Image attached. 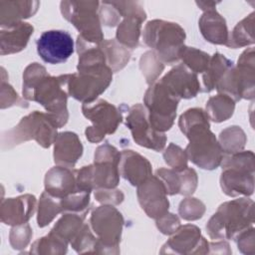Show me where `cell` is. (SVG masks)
<instances>
[{
	"mask_svg": "<svg viewBox=\"0 0 255 255\" xmlns=\"http://www.w3.org/2000/svg\"><path fill=\"white\" fill-rule=\"evenodd\" d=\"M67 75L50 76L38 63L29 65L23 74V96L41 104L53 118L58 128L68 122Z\"/></svg>",
	"mask_w": 255,
	"mask_h": 255,
	"instance_id": "cell-1",
	"label": "cell"
},
{
	"mask_svg": "<svg viewBox=\"0 0 255 255\" xmlns=\"http://www.w3.org/2000/svg\"><path fill=\"white\" fill-rule=\"evenodd\" d=\"M178 126L189 139L185 153L194 164L203 169L216 168L223 158V151L209 129V117L202 109L186 111L179 118Z\"/></svg>",
	"mask_w": 255,
	"mask_h": 255,
	"instance_id": "cell-2",
	"label": "cell"
},
{
	"mask_svg": "<svg viewBox=\"0 0 255 255\" xmlns=\"http://www.w3.org/2000/svg\"><path fill=\"white\" fill-rule=\"evenodd\" d=\"M253 201L239 198L221 204L206 225L208 234L213 239L235 238L254 222Z\"/></svg>",
	"mask_w": 255,
	"mask_h": 255,
	"instance_id": "cell-3",
	"label": "cell"
},
{
	"mask_svg": "<svg viewBox=\"0 0 255 255\" xmlns=\"http://www.w3.org/2000/svg\"><path fill=\"white\" fill-rule=\"evenodd\" d=\"M121 152L114 146L106 143L97 148L95 162L76 170L78 186L83 190L115 188L119 184V163Z\"/></svg>",
	"mask_w": 255,
	"mask_h": 255,
	"instance_id": "cell-4",
	"label": "cell"
},
{
	"mask_svg": "<svg viewBox=\"0 0 255 255\" xmlns=\"http://www.w3.org/2000/svg\"><path fill=\"white\" fill-rule=\"evenodd\" d=\"M142 38L161 62L171 65L179 60L178 53L184 46L185 33L176 23L152 20L145 25Z\"/></svg>",
	"mask_w": 255,
	"mask_h": 255,
	"instance_id": "cell-5",
	"label": "cell"
},
{
	"mask_svg": "<svg viewBox=\"0 0 255 255\" xmlns=\"http://www.w3.org/2000/svg\"><path fill=\"white\" fill-rule=\"evenodd\" d=\"M67 91L84 104L92 103L110 85L113 71L103 63L78 66V73L67 75Z\"/></svg>",
	"mask_w": 255,
	"mask_h": 255,
	"instance_id": "cell-6",
	"label": "cell"
},
{
	"mask_svg": "<svg viewBox=\"0 0 255 255\" xmlns=\"http://www.w3.org/2000/svg\"><path fill=\"white\" fill-rule=\"evenodd\" d=\"M254 49L245 50L238 59L237 67H231L217 83L219 94L230 97L234 102L254 98Z\"/></svg>",
	"mask_w": 255,
	"mask_h": 255,
	"instance_id": "cell-7",
	"label": "cell"
},
{
	"mask_svg": "<svg viewBox=\"0 0 255 255\" xmlns=\"http://www.w3.org/2000/svg\"><path fill=\"white\" fill-rule=\"evenodd\" d=\"M58 126L49 114L34 113L23 118L19 125L3 136V146L11 147L21 141L35 139L43 147H49L55 142Z\"/></svg>",
	"mask_w": 255,
	"mask_h": 255,
	"instance_id": "cell-8",
	"label": "cell"
},
{
	"mask_svg": "<svg viewBox=\"0 0 255 255\" xmlns=\"http://www.w3.org/2000/svg\"><path fill=\"white\" fill-rule=\"evenodd\" d=\"M98 1H63L61 11L63 16L81 32L79 35L91 45H100L104 41L101 23L97 10Z\"/></svg>",
	"mask_w": 255,
	"mask_h": 255,
	"instance_id": "cell-9",
	"label": "cell"
},
{
	"mask_svg": "<svg viewBox=\"0 0 255 255\" xmlns=\"http://www.w3.org/2000/svg\"><path fill=\"white\" fill-rule=\"evenodd\" d=\"M179 101L160 81L151 84L145 93L144 104L148 121L154 129L163 132L171 128Z\"/></svg>",
	"mask_w": 255,
	"mask_h": 255,
	"instance_id": "cell-10",
	"label": "cell"
},
{
	"mask_svg": "<svg viewBox=\"0 0 255 255\" xmlns=\"http://www.w3.org/2000/svg\"><path fill=\"white\" fill-rule=\"evenodd\" d=\"M82 111L84 116L93 123V126L86 129V137L91 142H99L106 134L115 132L122 122V115L117 108L104 100L83 104Z\"/></svg>",
	"mask_w": 255,
	"mask_h": 255,
	"instance_id": "cell-11",
	"label": "cell"
},
{
	"mask_svg": "<svg viewBox=\"0 0 255 255\" xmlns=\"http://www.w3.org/2000/svg\"><path fill=\"white\" fill-rule=\"evenodd\" d=\"M91 225L97 235V248L118 247L121 240L124 219L112 205H104L93 211Z\"/></svg>",
	"mask_w": 255,
	"mask_h": 255,
	"instance_id": "cell-12",
	"label": "cell"
},
{
	"mask_svg": "<svg viewBox=\"0 0 255 255\" xmlns=\"http://www.w3.org/2000/svg\"><path fill=\"white\" fill-rule=\"evenodd\" d=\"M126 125L131 131L132 137L137 144L156 151L164 147L166 136L163 132L152 128L148 121L147 111L141 104H136L129 109Z\"/></svg>",
	"mask_w": 255,
	"mask_h": 255,
	"instance_id": "cell-13",
	"label": "cell"
},
{
	"mask_svg": "<svg viewBox=\"0 0 255 255\" xmlns=\"http://www.w3.org/2000/svg\"><path fill=\"white\" fill-rule=\"evenodd\" d=\"M37 52L45 63L51 65L64 63L74 53L73 38L67 31H45L37 40Z\"/></svg>",
	"mask_w": 255,
	"mask_h": 255,
	"instance_id": "cell-14",
	"label": "cell"
},
{
	"mask_svg": "<svg viewBox=\"0 0 255 255\" xmlns=\"http://www.w3.org/2000/svg\"><path fill=\"white\" fill-rule=\"evenodd\" d=\"M124 20L117 30V40L128 48H136L141 23L146 18L145 12L136 2H113Z\"/></svg>",
	"mask_w": 255,
	"mask_h": 255,
	"instance_id": "cell-15",
	"label": "cell"
},
{
	"mask_svg": "<svg viewBox=\"0 0 255 255\" xmlns=\"http://www.w3.org/2000/svg\"><path fill=\"white\" fill-rule=\"evenodd\" d=\"M162 181L155 175L137 186V197L141 208L152 218L158 219L168 212L169 202Z\"/></svg>",
	"mask_w": 255,
	"mask_h": 255,
	"instance_id": "cell-16",
	"label": "cell"
},
{
	"mask_svg": "<svg viewBox=\"0 0 255 255\" xmlns=\"http://www.w3.org/2000/svg\"><path fill=\"white\" fill-rule=\"evenodd\" d=\"M159 81L179 99L193 98L200 91L196 74L183 64L175 66Z\"/></svg>",
	"mask_w": 255,
	"mask_h": 255,
	"instance_id": "cell-17",
	"label": "cell"
},
{
	"mask_svg": "<svg viewBox=\"0 0 255 255\" xmlns=\"http://www.w3.org/2000/svg\"><path fill=\"white\" fill-rule=\"evenodd\" d=\"M220 185L228 196L251 195L254 190V170L235 166L222 167Z\"/></svg>",
	"mask_w": 255,
	"mask_h": 255,
	"instance_id": "cell-18",
	"label": "cell"
},
{
	"mask_svg": "<svg viewBox=\"0 0 255 255\" xmlns=\"http://www.w3.org/2000/svg\"><path fill=\"white\" fill-rule=\"evenodd\" d=\"M46 191L57 199H63L78 190H83L78 186L76 170L69 167L57 166L50 169L45 176Z\"/></svg>",
	"mask_w": 255,
	"mask_h": 255,
	"instance_id": "cell-19",
	"label": "cell"
},
{
	"mask_svg": "<svg viewBox=\"0 0 255 255\" xmlns=\"http://www.w3.org/2000/svg\"><path fill=\"white\" fill-rule=\"evenodd\" d=\"M36 198L34 195L25 194L16 198L2 201L1 220L8 225L26 224L35 211Z\"/></svg>",
	"mask_w": 255,
	"mask_h": 255,
	"instance_id": "cell-20",
	"label": "cell"
},
{
	"mask_svg": "<svg viewBox=\"0 0 255 255\" xmlns=\"http://www.w3.org/2000/svg\"><path fill=\"white\" fill-rule=\"evenodd\" d=\"M120 173L131 185L138 186L151 176L149 161L132 150H124L119 163Z\"/></svg>",
	"mask_w": 255,
	"mask_h": 255,
	"instance_id": "cell-21",
	"label": "cell"
},
{
	"mask_svg": "<svg viewBox=\"0 0 255 255\" xmlns=\"http://www.w3.org/2000/svg\"><path fill=\"white\" fill-rule=\"evenodd\" d=\"M156 176L162 181L166 193L170 195H189L193 193L197 184L196 172L188 167L181 171L160 168L156 170Z\"/></svg>",
	"mask_w": 255,
	"mask_h": 255,
	"instance_id": "cell-22",
	"label": "cell"
},
{
	"mask_svg": "<svg viewBox=\"0 0 255 255\" xmlns=\"http://www.w3.org/2000/svg\"><path fill=\"white\" fill-rule=\"evenodd\" d=\"M54 147V160L59 166L74 167L83 153V145L78 135L71 131L61 132L57 135Z\"/></svg>",
	"mask_w": 255,
	"mask_h": 255,
	"instance_id": "cell-23",
	"label": "cell"
},
{
	"mask_svg": "<svg viewBox=\"0 0 255 255\" xmlns=\"http://www.w3.org/2000/svg\"><path fill=\"white\" fill-rule=\"evenodd\" d=\"M33 30V26L22 21L8 26H1V55L18 53L25 49Z\"/></svg>",
	"mask_w": 255,
	"mask_h": 255,
	"instance_id": "cell-24",
	"label": "cell"
},
{
	"mask_svg": "<svg viewBox=\"0 0 255 255\" xmlns=\"http://www.w3.org/2000/svg\"><path fill=\"white\" fill-rule=\"evenodd\" d=\"M165 246L172 248L173 253H194L193 248H197L198 253H201L198 247H208V243L201 236L200 229L194 225H184L174 231Z\"/></svg>",
	"mask_w": 255,
	"mask_h": 255,
	"instance_id": "cell-25",
	"label": "cell"
},
{
	"mask_svg": "<svg viewBox=\"0 0 255 255\" xmlns=\"http://www.w3.org/2000/svg\"><path fill=\"white\" fill-rule=\"evenodd\" d=\"M199 28L206 41L213 44L226 45L228 42V30L225 19L211 9L205 11L199 19Z\"/></svg>",
	"mask_w": 255,
	"mask_h": 255,
	"instance_id": "cell-26",
	"label": "cell"
},
{
	"mask_svg": "<svg viewBox=\"0 0 255 255\" xmlns=\"http://www.w3.org/2000/svg\"><path fill=\"white\" fill-rule=\"evenodd\" d=\"M40 3L36 1H1L0 21L1 26H8L21 22L22 19L33 16Z\"/></svg>",
	"mask_w": 255,
	"mask_h": 255,
	"instance_id": "cell-27",
	"label": "cell"
},
{
	"mask_svg": "<svg viewBox=\"0 0 255 255\" xmlns=\"http://www.w3.org/2000/svg\"><path fill=\"white\" fill-rule=\"evenodd\" d=\"M233 67V62L228 60L224 55L214 54L209 61L206 70L203 73V92H210L215 89L217 83L223 75Z\"/></svg>",
	"mask_w": 255,
	"mask_h": 255,
	"instance_id": "cell-28",
	"label": "cell"
},
{
	"mask_svg": "<svg viewBox=\"0 0 255 255\" xmlns=\"http://www.w3.org/2000/svg\"><path fill=\"white\" fill-rule=\"evenodd\" d=\"M100 45L105 53L107 65L113 72L123 69L129 61L130 51L116 40L104 41Z\"/></svg>",
	"mask_w": 255,
	"mask_h": 255,
	"instance_id": "cell-29",
	"label": "cell"
},
{
	"mask_svg": "<svg viewBox=\"0 0 255 255\" xmlns=\"http://www.w3.org/2000/svg\"><path fill=\"white\" fill-rule=\"evenodd\" d=\"M235 102L224 94L211 97L206 103V113L213 122L221 123L229 119L235 108Z\"/></svg>",
	"mask_w": 255,
	"mask_h": 255,
	"instance_id": "cell-30",
	"label": "cell"
},
{
	"mask_svg": "<svg viewBox=\"0 0 255 255\" xmlns=\"http://www.w3.org/2000/svg\"><path fill=\"white\" fill-rule=\"evenodd\" d=\"M84 216L77 213H66L64 216L55 224L51 232L58 235L66 242H71L79 231L84 226Z\"/></svg>",
	"mask_w": 255,
	"mask_h": 255,
	"instance_id": "cell-31",
	"label": "cell"
},
{
	"mask_svg": "<svg viewBox=\"0 0 255 255\" xmlns=\"http://www.w3.org/2000/svg\"><path fill=\"white\" fill-rule=\"evenodd\" d=\"M253 24H254V13H251L248 17L240 21L234 28L231 35L228 37L226 46L230 48L244 47L254 43L253 36Z\"/></svg>",
	"mask_w": 255,
	"mask_h": 255,
	"instance_id": "cell-32",
	"label": "cell"
},
{
	"mask_svg": "<svg viewBox=\"0 0 255 255\" xmlns=\"http://www.w3.org/2000/svg\"><path fill=\"white\" fill-rule=\"evenodd\" d=\"M178 58L182 60L184 66L195 74L204 73L210 61L209 55L205 52L185 46L180 49Z\"/></svg>",
	"mask_w": 255,
	"mask_h": 255,
	"instance_id": "cell-33",
	"label": "cell"
},
{
	"mask_svg": "<svg viewBox=\"0 0 255 255\" xmlns=\"http://www.w3.org/2000/svg\"><path fill=\"white\" fill-rule=\"evenodd\" d=\"M246 142L244 131L239 127H230L224 129L219 136V144L222 151L232 154L240 151Z\"/></svg>",
	"mask_w": 255,
	"mask_h": 255,
	"instance_id": "cell-34",
	"label": "cell"
},
{
	"mask_svg": "<svg viewBox=\"0 0 255 255\" xmlns=\"http://www.w3.org/2000/svg\"><path fill=\"white\" fill-rule=\"evenodd\" d=\"M61 210L59 199L50 195L47 191H44L41 195L39 202V210L37 222L39 227H44L49 224Z\"/></svg>",
	"mask_w": 255,
	"mask_h": 255,
	"instance_id": "cell-35",
	"label": "cell"
},
{
	"mask_svg": "<svg viewBox=\"0 0 255 255\" xmlns=\"http://www.w3.org/2000/svg\"><path fill=\"white\" fill-rule=\"evenodd\" d=\"M165 162L175 171H181L187 168V155L177 145L169 144L166 151L163 153Z\"/></svg>",
	"mask_w": 255,
	"mask_h": 255,
	"instance_id": "cell-36",
	"label": "cell"
},
{
	"mask_svg": "<svg viewBox=\"0 0 255 255\" xmlns=\"http://www.w3.org/2000/svg\"><path fill=\"white\" fill-rule=\"evenodd\" d=\"M204 205L196 198H186L179 205V214L186 220H195L200 218L204 213Z\"/></svg>",
	"mask_w": 255,
	"mask_h": 255,
	"instance_id": "cell-37",
	"label": "cell"
},
{
	"mask_svg": "<svg viewBox=\"0 0 255 255\" xmlns=\"http://www.w3.org/2000/svg\"><path fill=\"white\" fill-rule=\"evenodd\" d=\"M32 236V230L29 226V224H21L17 225L11 230L10 233V242L15 249L24 248Z\"/></svg>",
	"mask_w": 255,
	"mask_h": 255,
	"instance_id": "cell-38",
	"label": "cell"
},
{
	"mask_svg": "<svg viewBox=\"0 0 255 255\" xmlns=\"http://www.w3.org/2000/svg\"><path fill=\"white\" fill-rule=\"evenodd\" d=\"M103 7H99L100 16L107 26H115L119 22L122 17L121 13L117 9V7L113 4V2H102Z\"/></svg>",
	"mask_w": 255,
	"mask_h": 255,
	"instance_id": "cell-39",
	"label": "cell"
},
{
	"mask_svg": "<svg viewBox=\"0 0 255 255\" xmlns=\"http://www.w3.org/2000/svg\"><path fill=\"white\" fill-rule=\"evenodd\" d=\"M95 197L99 202L107 204H119L124 199V194L121 190L115 188L96 189Z\"/></svg>",
	"mask_w": 255,
	"mask_h": 255,
	"instance_id": "cell-40",
	"label": "cell"
},
{
	"mask_svg": "<svg viewBox=\"0 0 255 255\" xmlns=\"http://www.w3.org/2000/svg\"><path fill=\"white\" fill-rule=\"evenodd\" d=\"M157 227L164 234L173 233L179 227V220L173 214H168V212L162 217L157 219Z\"/></svg>",
	"mask_w": 255,
	"mask_h": 255,
	"instance_id": "cell-41",
	"label": "cell"
},
{
	"mask_svg": "<svg viewBox=\"0 0 255 255\" xmlns=\"http://www.w3.org/2000/svg\"><path fill=\"white\" fill-rule=\"evenodd\" d=\"M196 4L204 11H207V10H211V9H214V7L216 6V2H196Z\"/></svg>",
	"mask_w": 255,
	"mask_h": 255,
	"instance_id": "cell-42",
	"label": "cell"
}]
</instances>
